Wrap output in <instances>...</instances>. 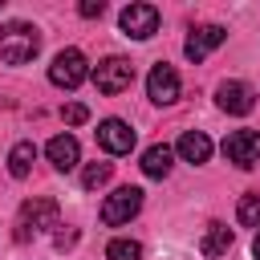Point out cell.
Returning a JSON list of instances; mask_svg holds the SVG:
<instances>
[{"label": "cell", "instance_id": "cell-6", "mask_svg": "<svg viewBox=\"0 0 260 260\" xmlns=\"http://www.w3.org/2000/svg\"><path fill=\"white\" fill-rule=\"evenodd\" d=\"M118 24H122V37L146 41V37L158 32V8H154V4H126Z\"/></svg>", "mask_w": 260, "mask_h": 260}, {"label": "cell", "instance_id": "cell-5", "mask_svg": "<svg viewBox=\"0 0 260 260\" xmlns=\"http://www.w3.org/2000/svg\"><path fill=\"white\" fill-rule=\"evenodd\" d=\"M93 85H98L106 98H114V93H122V89L134 85V65H130L126 57H106V61L93 69Z\"/></svg>", "mask_w": 260, "mask_h": 260}, {"label": "cell", "instance_id": "cell-2", "mask_svg": "<svg viewBox=\"0 0 260 260\" xmlns=\"http://www.w3.org/2000/svg\"><path fill=\"white\" fill-rule=\"evenodd\" d=\"M57 219H61L57 199L32 195V199L20 207V232H16V240H28V228H32V232H49V228H57Z\"/></svg>", "mask_w": 260, "mask_h": 260}, {"label": "cell", "instance_id": "cell-22", "mask_svg": "<svg viewBox=\"0 0 260 260\" xmlns=\"http://www.w3.org/2000/svg\"><path fill=\"white\" fill-rule=\"evenodd\" d=\"M73 244H77V232H61V236H57V248H61V252L73 248Z\"/></svg>", "mask_w": 260, "mask_h": 260}, {"label": "cell", "instance_id": "cell-19", "mask_svg": "<svg viewBox=\"0 0 260 260\" xmlns=\"http://www.w3.org/2000/svg\"><path fill=\"white\" fill-rule=\"evenodd\" d=\"M110 175H114V167H110V162H89V167H85V175H81V187H85V191H98L102 183H110Z\"/></svg>", "mask_w": 260, "mask_h": 260}, {"label": "cell", "instance_id": "cell-9", "mask_svg": "<svg viewBox=\"0 0 260 260\" xmlns=\"http://www.w3.org/2000/svg\"><path fill=\"white\" fill-rule=\"evenodd\" d=\"M146 93H150V102L171 106V102L179 98V73H175V65L158 61V65L150 69V77H146Z\"/></svg>", "mask_w": 260, "mask_h": 260}, {"label": "cell", "instance_id": "cell-3", "mask_svg": "<svg viewBox=\"0 0 260 260\" xmlns=\"http://www.w3.org/2000/svg\"><path fill=\"white\" fill-rule=\"evenodd\" d=\"M85 77H89V69H85V53L81 49H61L53 57V65H49V81L57 89H77Z\"/></svg>", "mask_w": 260, "mask_h": 260}, {"label": "cell", "instance_id": "cell-13", "mask_svg": "<svg viewBox=\"0 0 260 260\" xmlns=\"http://www.w3.org/2000/svg\"><path fill=\"white\" fill-rule=\"evenodd\" d=\"M179 154L187 158V162H207L211 158V138L203 134V130H183V138H179Z\"/></svg>", "mask_w": 260, "mask_h": 260}, {"label": "cell", "instance_id": "cell-1", "mask_svg": "<svg viewBox=\"0 0 260 260\" xmlns=\"http://www.w3.org/2000/svg\"><path fill=\"white\" fill-rule=\"evenodd\" d=\"M37 49H41V32H37V24L12 20V24L0 28V61H8V65H24V61L37 57Z\"/></svg>", "mask_w": 260, "mask_h": 260}, {"label": "cell", "instance_id": "cell-12", "mask_svg": "<svg viewBox=\"0 0 260 260\" xmlns=\"http://www.w3.org/2000/svg\"><path fill=\"white\" fill-rule=\"evenodd\" d=\"M45 154H49V162H53L57 171H73V167H77V158H81V146H77V138H73V134H57V138H49Z\"/></svg>", "mask_w": 260, "mask_h": 260}, {"label": "cell", "instance_id": "cell-4", "mask_svg": "<svg viewBox=\"0 0 260 260\" xmlns=\"http://www.w3.org/2000/svg\"><path fill=\"white\" fill-rule=\"evenodd\" d=\"M223 158L240 171H252L260 162V130H232L223 138Z\"/></svg>", "mask_w": 260, "mask_h": 260}, {"label": "cell", "instance_id": "cell-14", "mask_svg": "<svg viewBox=\"0 0 260 260\" xmlns=\"http://www.w3.org/2000/svg\"><path fill=\"white\" fill-rule=\"evenodd\" d=\"M228 248H232V228H228V223H219V219H211V223H207V232H203V240H199V252L215 260V256H223Z\"/></svg>", "mask_w": 260, "mask_h": 260}, {"label": "cell", "instance_id": "cell-18", "mask_svg": "<svg viewBox=\"0 0 260 260\" xmlns=\"http://www.w3.org/2000/svg\"><path fill=\"white\" fill-rule=\"evenodd\" d=\"M106 260H142V244L138 240H110Z\"/></svg>", "mask_w": 260, "mask_h": 260}, {"label": "cell", "instance_id": "cell-17", "mask_svg": "<svg viewBox=\"0 0 260 260\" xmlns=\"http://www.w3.org/2000/svg\"><path fill=\"white\" fill-rule=\"evenodd\" d=\"M236 219H240V228H260V191H244L240 195Z\"/></svg>", "mask_w": 260, "mask_h": 260}, {"label": "cell", "instance_id": "cell-23", "mask_svg": "<svg viewBox=\"0 0 260 260\" xmlns=\"http://www.w3.org/2000/svg\"><path fill=\"white\" fill-rule=\"evenodd\" d=\"M252 256H256V260H260V236H256V244H252Z\"/></svg>", "mask_w": 260, "mask_h": 260}, {"label": "cell", "instance_id": "cell-8", "mask_svg": "<svg viewBox=\"0 0 260 260\" xmlns=\"http://www.w3.org/2000/svg\"><path fill=\"white\" fill-rule=\"evenodd\" d=\"M98 146L110 150V154H130V150H134V130H130V122H122V118L98 122Z\"/></svg>", "mask_w": 260, "mask_h": 260}, {"label": "cell", "instance_id": "cell-10", "mask_svg": "<svg viewBox=\"0 0 260 260\" xmlns=\"http://www.w3.org/2000/svg\"><path fill=\"white\" fill-rule=\"evenodd\" d=\"M215 102H219V110H228V114H252V110H256V89H252L248 81H223Z\"/></svg>", "mask_w": 260, "mask_h": 260}, {"label": "cell", "instance_id": "cell-20", "mask_svg": "<svg viewBox=\"0 0 260 260\" xmlns=\"http://www.w3.org/2000/svg\"><path fill=\"white\" fill-rule=\"evenodd\" d=\"M61 118H65V122H69V126H81V122H85V118H89V110H85V106H81V102H69V106H65V110H61Z\"/></svg>", "mask_w": 260, "mask_h": 260}, {"label": "cell", "instance_id": "cell-15", "mask_svg": "<svg viewBox=\"0 0 260 260\" xmlns=\"http://www.w3.org/2000/svg\"><path fill=\"white\" fill-rule=\"evenodd\" d=\"M142 175H150V179H167L171 175V146H150L146 154H142Z\"/></svg>", "mask_w": 260, "mask_h": 260}, {"label": "cell", "instance_id": "cell-11", "mask_svg": "<svg viewBox=\"0 0 260 260\" xmlns=\"http://www.w3.org/2000/svg\"><path fill=\"white\" fill-rule=\"evenodd\" d=\"M228 41V28H219V24H203V28H195L191 37H187V45H183V53H187V61H203L215 45H223Z\"/></svg>", "mask_w": 260, "mask_h": 260}, {"label": "cell", "instance_id": "cell-16", "mask_svg": "<svg viewBox=\"0 0 260 260\" xmlns=\"http://www.w3.org/2000/svg\"><path fill=\"white\" fill-rule=\"evenodd\" d=\"M32 162H37V146H32V142H16V146L8 150V171H12V179H24V175L32 171Z\"/></svg>", "mask_w": 260, "mask_h": 260}, {"label": "cell", "instance_id": "cell-7", "mask_svg": "<svg viewBox=\"0 0 260 260\" xmlns=\"http://www.w3.org/2000/svg\"><path fill=\"white\" fill-rule=\"evenodd\" d=\"M138 207H142V191H138V187H118V191L102 203V223L118 228V223H126L130 215H138Z\"/></svg>", "mask_w": 260, "mask_h": 260}, {"label": "cell", "instance_id": "cell-21", "mask_svg": "<svg viewBox=\"0 0 260 260\" xmlns=\"http://www.w3.org/2000/svg\"><path fill=\"white\" fill-rule=\"evenodd\" d=\"M77 12H81V16H102V12H106V4H102V0H85Z\"/></svg>", "mask_w": 260, "mask_h": 260}]
</instances>
